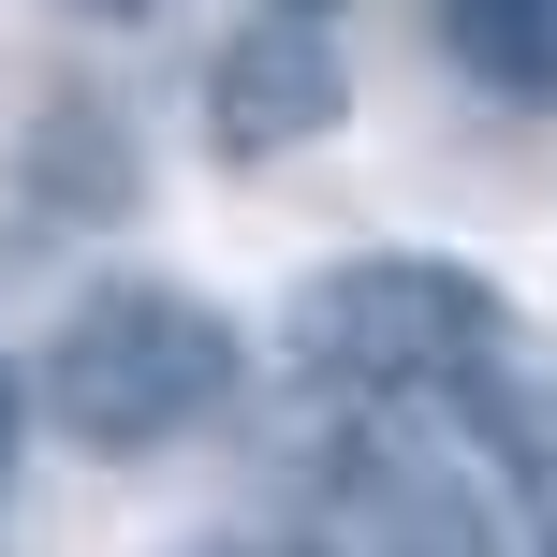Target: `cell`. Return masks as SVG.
Masks as SVG:
<instances>
[{
  "instance_id": "6da1fadb",
  "label": "cell",
  "mask_w": 557,
  "mask_h": 557,
  "mask_svg": "<svg viewBox=\"0 0 557 557\" xmlns=\"http://www.w3.org/2000/svg\"><path fill=\"white\" fill-rule=\"evenodd\" d=\"M278 337H294L308 382L367 396V411H470V396H499L513 367V308L499 278L470 264H425V250H352V264H308L294 308H278Z\"/></svg>"
},
{
  "instance_id": "7a4b0ae2",
  "label": "cell",
  "mask_w": 557,
  "mask_h": 557,
  "mask_svg": "<svg viewBox=\"0 0 557 557\" xmlns=\"http://www.w3.org/2000/svg\"><path fill=\"white\" fill-rule=\"evenodd\" d=\"M235 367H250V337L206 294H176V278H88L59 308L29 396H45V425L74 455H162V441H191L235 396Z\"/></svg>"
},
{
  "instance_id": "3957f363",
  "label": "cell",
  "mask_w": 557,
  "mask_h": 557,
  "mask_svg": "<svg viewBox=\"0 0 557 557\" xmlns=\"http://www.w3.org/2000/svg\"><path fill=\"white\" fill-rule=\"evenodd\" d=\"M337 529H352V557H513L484 470L425 425H367L337 455Z\"/></svg>"
},
{
  "instance_id": "277c9868",
  "label": "cell",
  "mask_w": 557,
  "mask_h": 557,
  "mask_svg": "<svg viewBox=\"0 0 557 557\" xmlns=\"http://www.w3.org/2000/svg\"><path fill=\"white\" fill-rule=\"evenodd\" d=\"M352 103V74H337V29L308 15V0H264L250 29L221 45V147H308L323 117Z\"/></svg>"
},
{
  "instance_id": "5b68a950",
  "label": "cell",
  "mask_w": 557,
  "mask_h": 557,
  "mask_svg": "<svg viewBox=\"0 0 557 557\" xmlns=\"http://www.w3.org/2000/svg\"><path fill=\"white\" fill-rule=\"evenodd\" d=\"M484 103H557V0H425Z\"/></svg>"
},
{
  "instance_id": "8992f818",
  "label": "cell",
  "mask_w": 557,
  "mask_h": 557,
  "mask_svg": "<svg viewBox=\"0 0 557 557\" xmlns=\"http://www.w3.org/2000/svg\"><path fill=\"white\" fill-rule=\"evenodd\" d=\"M162 557H294V543H250V529H191V543H162Z\"/></svg>"
},
{
  "instance_id": "52a82bcc",
  "label": "cell",
  "mask_w": 557,
  "mask_h": 557,
  "mask_svg": "<svg viewBox=\"0 0 557 557\" xmlns=\"http://www.w3.org/2000/svg\"><path fill=\"white\" fill-rule=\"evenodd\" d=\"M0 484H15V367H0Z\"/></svg>"
},
{
  "instance_id": "ba28073f",
  "label": "cell",
  "mask_w": 557,
  "mask_h": 557,
  "mask_svg": "<svg viewBox=\"0 0 557 557\" xmlns=\"http://www.w3.org/2000/svg\"><path fill=\"white\" fill-rule=\"evenodd\" d=\"M543 557H557V470H543Z\"/></svg>"
},
{
  "instance_id": "9c48e42d",
  "label": "cell",
  "mask_w": 557,
  "mask_h": 557,
  "mask_svg": "<svg viewBox=\"0 0 557 557\" xmlns=\"http://www.w3.org/2000/svg\"><path fill=\"white\" fill-rule=\"evenodd\" d=\"M88 15H133V0H88Z\"/></svg>"
}]
</instances>
